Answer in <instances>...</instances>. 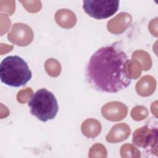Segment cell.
<instances>
[{
    "instance_id": "obj_3",
    "label": "cell",
    "mask_w": 158,
    "mask_h": 158,
    "mask_svg": "<svg viewBox=\"0 0 158 158\" xmlns=\"http://www.w3.org/2000/svg\"><path fill=\"white\" fill-rule=\"evenodd\" d=\"M31 114L41 122L54 118L59 110V105L54 94L46 89L37 90L28 102Z\"/></svg>"
},
{
    "instance_id": "obj_5",
    "label": "cell",
    "mask_w": 158,
    "mask_h": 158,
    "mask_svg": "<svg viewBox=\"0 0 158 158\" xmlns=\"http://www.w3.org/2000/svg\"><path fill=\"white\" fill-rule=\"evenodd\" d=\"M132 141L139 148L152 149L157 143V128H150L148 125L136 129L133 134Z\"/></svg>"
},
{
    "instance_id": "obj_4",
    "label": "cell",
    "mask_w": 158,
    "mask_h": 158,
    "mask_svg": "<svg viewBox=\"0 0 158 158\" xmlns=\"http://www.w3.org/2000/svg\"><path fill=\"white\" fill-rule=\"evenodd\" d=\"M118 0H86L83 1V9L90 17L96 19H107L118 9Z\"/></svg>"
},
{
    "instance_id": "obj_2",
    "label": "cell",
    "mask_w": 158,
    "mask_h": 158,
    "mask_svg": "<svg viewBox=\"0 0 158 158\" xmlns=\"http://www.w3.org/2000/svg\"><path fill=\"white\" fill-rule=\"evenodd\" d=\"M32 73L27 63L19 56L5 57L0 64V79L11 87L25 86L31 78Z\"/></svg>"
},
{
    "instance_id": "obj_1",
    "label": "cell",
    "mask_w": 158,
    "mask_h": 158,
    "mask_svg": "<svg viewBox=\"0 0 158 158\" xmlns=\"http://www.w3.org/2000/svg\"><path fill=\"white\" fill-rule=\"evenodd\" d=\"M127 54L115 44L98 49L90 57L86 66L85 78L96 91L117 93L127 88L131 78L127 66Z\"/></svg>"
}]
</instances>
